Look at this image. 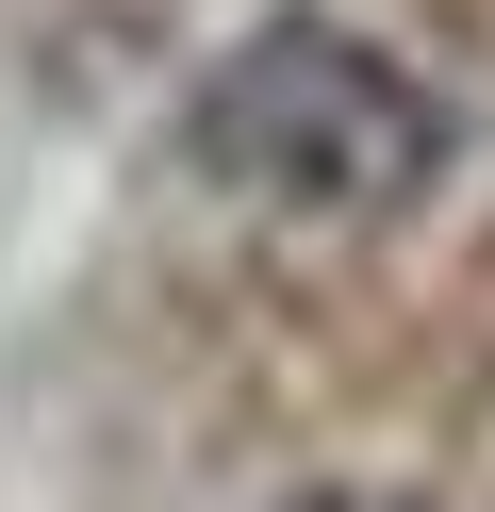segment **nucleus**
Masks as SVG:
<instances>
[{"instance_id": "f257e3e1", "label": "nucleus", "mask_w": 495, "mask_h": 512, "mask_svg": "<svg viewBox=\"0 0 495 512\" xmlns=\"http://www.w3.org/2000/svg\"><path fill=\"white\" fill-rule=\"evenodd\" d=\"M182 149H198L215 199L281 215V232H380V215H413L429 182L462 166L446 83H429L413 50H380L363 17H314V0L248 17V34L198 67Z\"/></svg>"}, {"instance_id": "f03ea898", "label": "nucleus", "mask_w": 495, "mask_h": 512, "mask_svg": "<svg viewBox=\"0 0 495 512\" xmlns=\"http://www.w3.org/2000/svg\"><path fill=\"white\" fill-rule=\"evenodd\" d=\"M281 512H429V496H281Z\"/></svg>"}]
</instances>
